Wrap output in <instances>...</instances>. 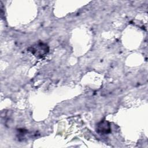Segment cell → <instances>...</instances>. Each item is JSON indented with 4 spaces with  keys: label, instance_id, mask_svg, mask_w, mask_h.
<instances>
[{
    "label": "cell",
    "instance_id": "7a4b0ae2",
    "mask_svg": "<svg viewBox=\"0 0 148 148\" xmlns=\"http://www.w3.org/2000/svg\"><path fill=\"white\" fill-rule=\"evenodd\" d=\"M96 132L100 135H106L111 132V124L106 120H102L97 123L96 125Z\"/></svg>",
    "mask_w": 148,
    "mask_h": 148
},
{
    "label": "cell",
    "instance_id": "6da1fadb",
    "mask_svg": "<svg viewBox=\"0 0 148 148\" xmlns=\"http://www.w3.org/2000/svg\"><path fill=\"white\" fill-rule=\"evenodd\" d=\"M27 50L38 58H43L49 52V46L44 42H38L29 46Z\"/></svg>",
    "mask_w": 148,
    "mask_h": 148
}]
</instances>
